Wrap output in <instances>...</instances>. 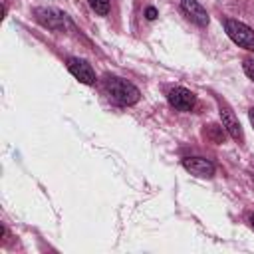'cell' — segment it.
Wrapping results in <instances>:
<instances>
[{
  "label": "cell",
  "mask_w": 254,
  "mask_h": 254,
  "mask_svg": "<svg viewBox=\"0 0 254 254\" xmlns=\"http://www.w3.org/2000/svg\"><path fill=\"white\" fill-rule=\"evenodd\" d=\"M107 91H109L111 99L117 101L119 105H133L141 97L139 89L123 77H109L107 79Z\"/></svg>",
  "instance_id": "1"
},
{
  "label": "cell",
  "mask_w": 254,
  "mask_h": 254,
  "mask_svg": "<svg viewBox=\"0 0 254 254\" xmlns=\"http://www.w3.org/2000/svg\"><path fill=\"white\" fill-rule=\"evenodd\" d=\"M224 30L228 34V38L240 46V48H246V50H254V30L250 26H246L244 22H238V20H226L224 22Z\"/></svg>",
  "instance_id": "2"
},
{
  "label": "cell",
  "mask_w": 254,
  "mask_h": 254,
  "mask_svg": "<svg viewBox=\"0 0 254 254\" xmlns=\"http://www.w3.org/2000/svg\"><path fill=\"white\" fill-rule=\"evenodd\" d=\"M167 99H169V103L177 111H190L194 107V101H196L194 93L190 89H187V87H173V89H169Z\"/></svg>",
  "instance_id": "3"
},
{
  "label": "cell",
  "mask_w": 254,
  "mask_h": 254,
  "mask_svg": "<svg viewBox=\"0 0 254 254\" xmlns=\"http://www.w3.org/2000/svg\"><path fill=\"white\" fill-rule=\"evenodd\" d=\"M220 111V121H222V127L230 133V137L234 139V141H238V143H244V133H242V127H240V123H238V119H236V115H234V111L226 105V103H220V107H218Z\"/></svg>",
  "instance_id": "4"
},
{
  "label": "cell",
  "mask_w": 254,
  "mask_h": 254,
  "mask_svg": "<svg viewBox=\"0 0 254 254\" xmlns=\"http://www.w3.org/2000/svg\"><path fill=\"white\" fill-rule=\"evenodd\" d=\"M67 69H69V73H71L75 79H79L81 83H87V85L95 83V71H93V67H91L85 60L69 58V60H67Z\"/></svg>",
  "instance_id": "5"
},
{
  "label": "cell",
  "mask_w": 254,
  "mask_h": 254,
  "mask_svg": "<svg viewBox=\"0 0 254 254\" xmlns=\"http://www.w3.org/2000/svg\"><path fill=\"white\" fill-rule=\"evenodd\" d=\"M183 167L194 175V177H202V179H208L214 175V165L212 161L204 159V157H187L183 159Z\"/></svg>",
  "instance_id": "6"
},
{
  "label": "cell",
  "mask_w": 254,
  "mask_h": 254,
  "mask_svg": "<svg viewBox=\"0 0 254 254\" xmlns=\"http://www.w3.org/2000/svg\"><path fill=\"white\" fill-rule=\"evenodd\" d=\"M181 10H183V14L190 20V22H194L196 26H200V28H204V26H208V12L196 2V0H181Z\"/></svg>",
  "instance_id": "7"
},
{
  "label": "cell",
  "mask_w": 254,
  "mask_h": 254,
  "mask_svg": "<svg viewBox=\"0 0 254 254\" xmlns=\"http://www.w3.org/2000/svg\"><path fill=\"white\" fill-rule=\"evenodd\" d=\"M36 18L42 26L50 28V30H62L64 28V20H65V14L58 12V10H52V8H36Z\"/></svg>",
  "instance_id": "8"
},
{
  "label": "cell",
  "mask_w": 254,
  "mask_h": 254,
  "mask_svg": "<svg viewBox=\"0 0 254 254\" xmlns=\"http://www.w3.org/2000/svg\"><path fill=\"white\" fill-rule=\"evenodd\" d=\"M91 10L99 16H107L109 14V0H87Z\"/></svg>",
  "instance_id": "9"
},
{
  "label": "cell",
  "mask_w": 254,
  "mask_h": 254,
  "mask_svg": "<svg viewBox=\"0 0 254 254\" xmlns=\"http://www.w3.org/2000/svg\"><path fill=\"white\" fill-rule=\"evenodd\" d=\"M244 71L250 79H254V58H246L244 60Z\"/></svg>",
  "instance_id": "10"
},
{
  "label": "cell",
  "mask_w": 254,
  "mask_h": 254,
  "mask_svg": "<svg viewBox=\"0 0 254 254\" xmlns=\"http://www.w3.org/2000/svg\"><path fill=\"white\" fill-rule=\"evenodd\" d=\"M145 16H147V20H155V18H157V8L149 6V8L145 10Z\"/></svg>",
  "instance_id": "11"
},
{
  "label": "cell",
  "mask_w": 254,
  "mask_h": 254,
  "mask_svg": "<svg viewBox=\"0 0 254 254\" xmlns=\"http://www.w3.org/2000/svg\"><path fill=\"white\" fill-rule=\"evenodd\" d=\"M248 117H250V123H252V125H254V107H252V109H250V111H248Z\"/></svg>",
  "instance_id": "12"
},
{
  "label": "cell",
  "mask_w": 254,
  "mask_h": 254,
  "mask_svg": "<svg viewBox=\"0 0 254 254\" xmlns=\"http://www.w3.org/2000/svg\"><path fill=\"white\" fill-rule=\"evenodd\" d=\"M250 226L254 228V214H250Z\"/></svg>",
  "instance_id": "13"
}]
</instances>
